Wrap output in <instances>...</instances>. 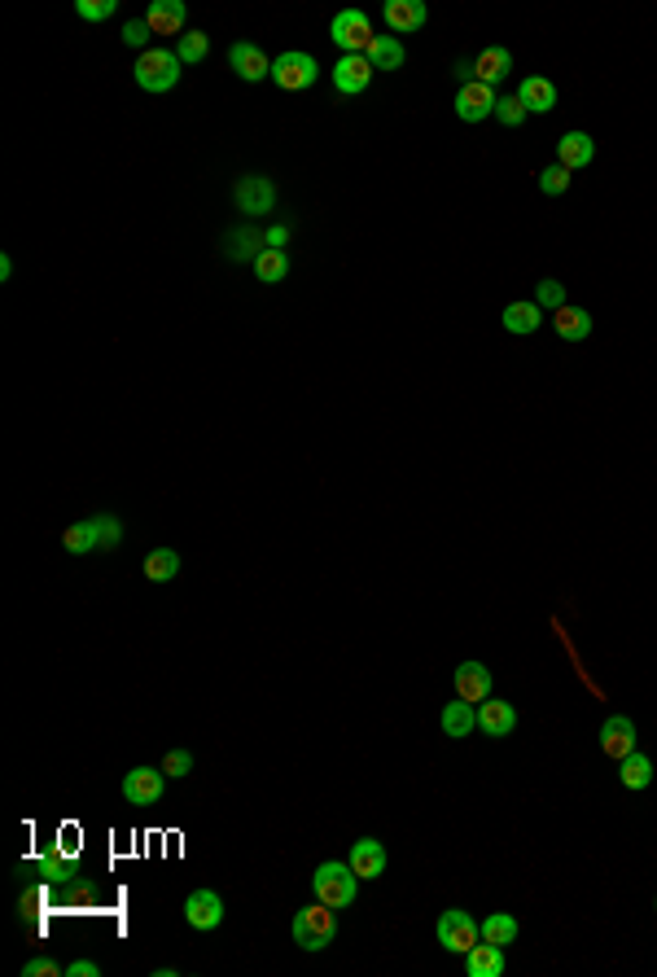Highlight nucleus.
I'll use <instances>...</instances> for the list:
<instances>
[{
  "label": "nucleus",
  "mask_w": 657,
  "mask_h": 977,
  "mask_svg": "<svg viewBox=\"0 0 657 977\" xmlns=\"http://www.w3.org/2000/svg\"><path fill=\"white\" fill-rule=\"evenodd\" d=\"M290 934H294V942L303 951H325L333 938H338V916H333V907L329 903H311V907H303V912H294V925H290Z\"/></svg>",
  "instance_id": "obj_1"
},
{
  "label": "nucleus",
  "mask_w": 657,
  "mask_h": 977,
  "mask_svg": "<svg viewBox=\"0 0 657 977\" xmlns=\"http://www.w3.org/2000/svg\"><path fill=\"white\" fill-rule=\"evenodd\" d=\"M311 890H316L320 903H329L333 912H342V907H351L355 894H360V877L351 872V864H338V859H329V864L316 868V877H311Z\"/></svg>",
  "instance_id": "obj_2"
},
{
  "label": "nucleus",
  "mask_w": 657,
  "mask_h": 977,
  "mask_svg": "<svg viewBox=\"0 0 657 977\" xmlns=\"http://www.w3.org/2000/svg\"><path fill=\"white\" fill-rule=\"evenodd\" d=\"M180 57H176V49H145L141 57H136V66H132V75H136V84L145 88V93H171V88L180 84Z\"/></svg>",
  "instance_id": "obj_3"
},
{
  "label": "nucleus",
  "mask_w": 657,
  "mask_h": 977,
  "mask_svg": "<svg viewBox=\"0 0 657 977\" xmlns=\"http://www.w3.org/2000/svg\"><path fill=\"white\" fill-rule=\"evenodd\" d=\"M316 75H320L316 57L303 53V49H290V53L272 57V84H276V88H285V93L311 88V84H316Z\"/></svg>",
  "instance_id": "obj_4"
},
{
  "label": "nucleus",
  "mask_w": 657,
  "mask_h": 977,
  "mask_svg": "<svg viewBox=\"0 0 657 977\" xmlns=\"http://www.w3.org/2000/svg\"><path fill=\"white\" fill-rule=\"evenodd\" d=\"M438 947H447V951H456V956H465L469 947H478L482 942V929H478V921L469 912H460V907H447L443 916H438Z\"/></svg>",
  "instance_id": "obj_5"
},
{
  "label": "nucleus",
  "mask_w": 657,
  "mask_h": 977,
  "mask_svg": "<svg viewBox=\"0 0 657 977\" xmlns=\"http://www.w3.org/2000/svg\"><path fill=\"white\" fill-rule=\"evenodd\" d=\"M329 40L338 44L342 53H368V44H373V22H368V14H360V9H342L338 18L329 22Z\"/></svg>",
  "instance_id": "obj_6"
},
{
  "label": "nucleus",
  "mask_w": 657,
  "mask_h": 977,
  "mask_svg": "<svg viewBox=\"0 0 657 977\" xmlns=\"http://www.w3.org/2000/svg\"><path fill=\"white\" fill-rule=\"evenodd\" d=\"M163 789H167L163 767H132V772L123 776V798H128L132 807H158Z\"/></svg>",
  "instance_id": "obj_7"
},
{
  "label": "nucleus",
  "mask_w": 657,
  "mask_h": 977,
  "mask_svg": "<svg viewBox=\"0 0 657 977\" xmlns=\"http://www.w3.org/2000/svg\"><path fill=\"white\" fill-rule=\"evenodd\" d=\"M184 921H189V929H198V934H211V929L224 925V899L215 890H193L184 899Z\"/></svg>",
  "instance_id": "obj_8"
},
{
  "label": "nucleus",
  "mask_w": 657,
  "mask_h": 977,
  "mask_svg": "<svg viewBox=\"0 0 657 977\" xmlns=\"http://www.w3.org/2000/svg\"><path fill=\"white\" fill-rule=\"evenodd\" d=\"M233 202H237V211H246V215H268L276 206V185L268 176H241L233 185Z\"/></svg>",
  "instance_id": "obj_9"
},
{
  "label": "nucleus",
  "mask_w": 657,
  "mask_h": 977,
  "mask_svg": "<svg viewBox=\"0 0 657 977\" xmlns=\"http://www.w3.org/2000/svg\"><path fill=\"white\" fill-rule=\"evenodd\" d=\"M368 84H373V62H368L364 53H342L338 66H333V88H338L342 97H355V93H364Z\"/></svg>",
  "instance_id": "obj_10"
},
{
  "label": "nucleus",
  "mask_w": 657,
  "mask_h": 977,
  "mask_svg": "<svg viewBox=\"0 0 657 977\" xmlns=\"http://www.w3.org/2000/svg\"><path fill=\"white\" fill-rule=\"evenodd\" d=\"M495 88H487V84H478V79H465L460 84V93H456V114L465 123H482L487 114H495Z\"/></svg>",
  "instance_id": "obj_11"
},
{
  "label": "nucleus",
  "mask_w": 657,
  "mask_h": 977,
  "mask_svg": "<svg viewBox=\"0 0 657 977\" xmlns=\"http://www.w3.org/2000/svg\"><path fill=\"white\" fill-rule=\"evenodd\" d=\"M601 750L614 758V763H622V758L636 750V723H631L627 715H609L601 723Z\"/></svg>",
  "instance_id": "obj_12"
},
{
  "label": "nucleus",
  "mask_w": 657,
  "mask_h": 977,
  "mask_svg": "<svg viewBox=\"0 0 657 977\" xmlns=\"http://www.w3.org/2000/svg\"><path fill=\"white\" fill-rule=\"evenodd\" d=\"M228 66H233V71L246 79V84H259V79H268V75H272L268 53H263L259 44H246V40L228 49Z\"/></svg>",
  "instance_id": "obj_13"
},
{
  "label": "nucleus",
  "mask_w": 657,
  "mask_h": 977,
  "mask_svg": "<svg viewBox=\"0 0 657 977\" xmlns=\"http://www.w3.org/2000/svg\"><path fill=\"white\" fill-rule=\"evenodd\" d=\"M452 688H456V697L460 701H487L491 697V671L482 662H460L456 666V675H452Z\"/></svg>",
  "instance_id": "obj_14"
},
{
  "label": "nucleus",
  "mask_w": 657,
  "mask_h": 977,
  "mask_svg": "<svg viewBox=\"0 0 657 977\" xmlns=\"http://www.w3.org/2000/svg\"><path fill=\"white\" fill-rule=\"evenodd\" d=\"M478 728H482V737H513V728H517V710L509 706V701H495V697H487V701H478Z\"/></svg>",
  "instance_id": "obj_15"
},
{
  "label": "nucleus",
  "mask_w": 657,
  "mask_h": 977,
  "mask_svg": "<svg viewBox=\"0 0 657 977\" xmlns=\"http://www.w3.org/2000/svg\"><path fill=\"white\" fill-rule=\"evenodd\" d=\"M145 22L154 36H184V22H189V9L184 0H154L145 9Z\"/></svg>",
  "instance_id": "obj_16"
},
{
  "label": "nucleus",
  "mask_w": 657,
  "mask_h": 977,
  "mask_svg": "<svg viewBox=\"0 0 657 977\" xmlns=\"http://www.w3.org/2000/svg\"><path fill=\"white\" fill-rule=\"evenodd\" d=\"M347 864H351V872H355L360 881H377V877L386 872V846L377 842V837H360V842L351 846V859H347Z\"/></svg>",
  "instance_id": "obj_17"
},
{
  "label": "nucleus",
  "mask_w": 657,
  "mask_h": 977,
  "mask_svg": "<svg viewBox=\"0 0 657 977\" xmlns=\"http://www.w3.org/2000/svg\"><path fill=\"white\" fill-rule=\"evenodd\" d=\"M382 18H386V27L395 31V36H412V31L425 27V18H430V14H425L421 0H386Z\"/></svg>",
  "instance_id": "obj_18"
},
{
  "label": "nucleus",
  "mask_w": 657,
  "mask_h": 977,
  "mask_svg": "<svg viewBox=\"0 0 657 977\" xmlns=\"http://www.w3.org/2000/svg\"><path fill=\"white\" fill-rule=\"evenodd\" d=\"M592 158H596V141L587 132H566L557 141V163L566 171H583Z\"/></svg>",
  "instance_id": "obj_19"
},
{
  "label": "nucleus",
  "mask_w": 657,
  "mask_h": 977,
  "mask_svg": "<svg viewBox=\"0 0 657 977\" xmlns=\"http://www.w3.org/2000/svg\"><path fill=\"white\" fill-rule=\"evenodd\" d=\"M438 723H443V732H447L452 741H465L469 732L478 728V706H474V701H460V697H456V701H447V706H443Z\"/></svg>",
  "instance_id": "obj_20"
},
{
  "label": "nucleus",
  "mask_w": 657,
  "mask_h": 977,
  "mask_svg": "<svg viewBox=\"0 0 657 977\" xmlns=\"http://www.w3.org/2000/svg\"><path fill=\"white\" fill-rule=\"evenodd\" d=\"M504 75H513V53L509 49H482L474 57V79H478V84L495 88Z\"/></svg>",
  "instance_id": "obj_21"
},
{
  "label": "nucleus",
  "mask_w": 657,
  "mask_h": 977,
  "mask_svg": "<svg viewBox=\"0 0 657 977\" xmlns=\"http://www.w3.org/2000/svg\"><path fill=\"white\" fill-rule=\"evenodd\" d=\"M517 97H522V106L530 114H548L557 106V88H552V79H544V75H526L522 88H517Z\"/></svg>",
  "instance_id": "obj_22"
},
{
  "label": "nucleus",
  "mask_w": 657,
  "mask_h": 977,
  "mask_svg": "<svg viewBox=\"0 0 657 977\" xmlns=\"http://www.w3.org/2000/svg\"><path fill=\"white\" fill-rule=\"evenodd\" d=\"M465 973L469 977H500L504 973V947H495V942L469 947L465 951Z\"/></svg>",
  "instance_id": "obj_23"
},
{
  "label": "nucleus",
  "mask_w": 657,
  "mask_h": 977,
  "mask_svg": "<svg viewBox=\"0 0 657 977\" xmlns=\"http://www.w3.org/2000/svg\"><path fill=\"white\" fill-rule=\"evenodd\" d=\"M263 250H268V241H263V233H255V228H237V233H228L224 237V255L233 259V263H255Z\"/></svg>",
  "instance_id": "obj_24"
},
{
  "label": "nucleus",
  "mask_w": 657,
  "mask_h": 977,
  "mask_svg": "<svg viewBox=\"0 0 657 977\" xmlns=\"http://www.w3.org/2000/svg\"><path fill=\"white\" fill-rule=\"evenodd\" d=\"M618 780H622V789H631V793L649 789V785H653V758H649V754H640V750H631V754L618 763Z\"/></svg>",
  "instance_id": "obj_25"
},
{
  "label": "nucleus",
  "mask_w": 657,
  "mask_h": 977,
  "mask_svg": "<svg viewBox=\"0 0 657 977\" xmlns=\"http://www.w3.org/2000/svg\"><path fill=\"white\" fill-rule=\"evenodd\" d=\"M368 62H373V71H399L403 62H408V49H403L399 36H377L373 44H368Z\"/></svg>",
  "instance_id": "obj_26"
},
{
  "label": "nucleus",
  "mask_w": 657,
  "mask_h": 977,
  "mask_svg": "<svg viewBox=\"0 0 657 977\" xmlns=\"http://www.w3.org/2000/svg\"><path fill=\"white\" fill-rule=\"evenodd\" d=\"M552 329H557V338L566 342H583L587 333H592V316H587V307H561V312H552Z\"/></svg>",
  "instance_id": "obj_27"
},
{
  "label": "nucleus",
  "mask_w": 657,
  "mask_h": 977,
  "mask_svg": "<svg viewBox=\"0 0 657 977\" xmlns=\"http://www.w3.org/2000/svg\"><path fill=\"white\" fill-rule=\"evenodd\" d=\"M539 325H544V307H539V303H509V307H504V329L517 333V338L535 333Z\"/></svg>",
  "instance_id": "obj_28"
},
{
  "label": "nucleus",
  "mask_w": 657,
  "mask_h": 977,
  "mask_svg": "<svg viewBox=\"0 0 657 977\" xmlns=\"http://www.w3.org/2000/svg\"><path fill=\"white\" fill-rule=\"evenodd\" d=\"M478 929H482V942H495V947H513L517 942V916H509V912L487 916Z\"/></svg>",
  "instance_id": "obj_29"
},
{
  "label": "nucleus",
  "mask_w": 657,
  "mask_h": 977,
  "mask_svg": "<svg viewBox=\"0 0 657 977\" xmlns=\"http://www.w3.org/2000/svg\"><path fill=\"white\" fill-rule=\"evenodd\" d=\"M255 277L263 285H281L285 277H290V255H285V250H263V255L255 259Z\"/></svg>",
  "instance_id": "obj_30"
},
{
  "label": "nucleus",
  "mask_w": 657,
  "mask_h": 977,
  "mask_svg": "<svg viewBox=\"0 0 657 977\" xmlns=\"http://www.w3.org/2000/svg\"><path fill=\"white\" fill-rule=\"evenodd\" d=\"M176 574H180V553H176V548H154V553L145 557V579L167 583V579H176Z\"/></svg>",
  "instance_id": "obj_31"
},
{
  "label": "nucleus",
  "mask_w": 657,
  "mask_h": 977,
  "mask_svg": "<svg viewBox=\"0 0 657 977\" xmlns=\"http://www.w3.org/2000/svg\"><path fill=\"white\" fill-rule=\"evenodd\" d=\"M62 548L66 553H75V557H84V553H92L97 548V522H75V526H66L62 531Z\"/></svg>",
  "instance_id": "obj_32"
},
{
  "label": "nucleus",
  "mask_w": 657,
  "mask_h": 977,
  "mask_svg": "<svg viewBox=\"0 0 657 977\" xmlns=\"http://www.w3.org/2000/svg\"><path fill=\"white\" fill-rule=\"evenodd\" d=\"M206 53H211V40H206V31H184L180 44H176V57H180L184 66H198Z\"/></svg>",
  "instance_id": "obj_33"
},
{
  "label": "nucleus",
  "mask_w": 657,
  "mask_h": 977,
  "mask_svg": "<svg viewBox=\"0 0 657 977\" xmlns=\"http://www.w3.org/2000/svg\"><path fill=\"white\" fill-rule=\"evenodd\" d=\"M40 877L49 881V885H66V881H75V859H62V855H49L40 864Z\"/></svg>",
  "instance_id": "obj_34"
},
{
  "label": "nucleus",
  "mask_w": 657,
  "mask_h": 977,
  "mask_svg": "<svg viewBox=\"0 0 657 977\" xmlns=\"http://www.w3.org/2000/svg\"><path fill=\"white\" fill-rule=\"evenodd\" d=\"M570 180H574V171H566V167H544V171H539V189H544L548 193V198H561V193H566L570 189Z\"/></svg>",
  "instance_id": "obj_35"
},
{
  "label": "nucleus",
  "mask_w": 657,
  "mask_h": 977,
  "mask_svg": "<svg viewBox=\"0 0 657 977\" xmlns=\"http://www.w3.org/2000/svg\"><path fill=\"white\" fill-rule=\"evenodd\" d=\"M526 114L530 110L522 106V97H500V101H495V119H500L504 128H522Z\"/></svg>",
  "instance_id": "obj_36"
},
{
  "label": "nucleus",
  "mask_w": 657,
  "mask_h": 977,
  "mask_svg": "<svg viewBox=\"0 0 657 977\" xmlns=\"http://www.w3.org/2000/svg\"><path fill=\"white\" fill-rule=\"evenodd\" d=\"M535 303L539 307H544V312H561V307H566V285H561V281H539V290H535Z\"/></svg>",
  "instance_id": "obj_37"
},
{
  "label": "nucleus",
  "mask_w": 657,
  "mask_h": 977,
  "mask_svg": "<svg viewBox=\"0 0 657 977\" xmlns=\"http://www.w3.org/2000/svg\"><path fill=\"white\" fill-rule=\"evenodd\" d=\"M92 522H97V548H119V539H123L119 517L101 513V517H92Z\"/></svg>",
  "instance_id": "obj_38"
},
{
  "label": "nucleus",
  "mask_w": 657,
  "mask_h": 977,
  "mask_svg": "<svg viewBox=\"0 0 657 977\" xmlns=\"http://www.w3.org/2000/svg\"><path fill=\"white\" fill-rule=\"evenodd\" d=\"M149 36H154V31H149V22H145V18H132V22H123V31H119V40L128 44V49H141V53H145Z\"/></svg>",
  "instance_id": "obj_39"
},
{
  "label": "nucleus",
  "mask_w": 657,
  "mask_h": 977,
  "mask_svg": "<svg viewBox=\"0 0 657 977\" xmlns=\"http://www.w3.org/2000/svg\"><path fill=\"white\" fill-rule=\"evenodd\" d=\"M114 9H119V0H79L75 14H79V18H88V22H106Z\"/></svg>",
  "instance_id": "obj_40"
},
{
  "label": "nucleus",
  "mask_w": 657,
  "mask_h": 977,
  "mask_svg": "<svg viewBox=\"0 0 657 977\" xmlns=\"http://www.w3.org/2000/svg\"><path fill=\"white\" fill-rule=\"evenodd\" d=\"M22 977H66V969L57 960H49V956H36V960L22 964Z\"/></svg>",
  "instance_id": "obj_41"
},
{
  "label": "nucleus",
  "mask_w": 657,
  "mask_h": 977,
  "mask_svg": "<svg viewBox=\"0 0 657 977\" xmlns=\"http://www.w3.org/2000/svg\"><path fill=\"white\" fill-rule=\"evenodd\" d=\"M163 772H167V776H189V772H193V754H189V750H171V754L163 758Z\"/></svg>",
  "instance_id": "obj_42"
},
{
  "label": "nucleus",
  "mask_w": 657,
  "mask_h": 977,
  "mask_svg": "<svg viewBox=\"0 0 657 977\" xmlns=\"http://www.w3.org/2000/svg\"><path fill=\"white\" fill-rule=\"evenodd\" d=\"M66 977H101V969L92 960H75V964H66Z\"/></svg>",
  "instance_id": "obj_43"
},
{
  "label": "nucleus",
  "mask_w": 657,
  "mask_h": 977,
  "mask_svg": "<svg viewBox=\"0 0 657 977\" xmlns=\"http://www.w3.org/2000/svg\"><path fill=\"white\" fill-rule=\"evenodd\" d=\"M22 921H27V916H36L40 912V890H31V894H22Z\"/></svg>",
  "instance_id": "obj_44"
}]
</instances>
